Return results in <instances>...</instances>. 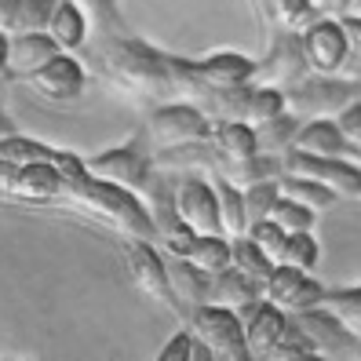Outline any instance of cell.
<instances>
[{
  "label": "cell",
  "mask_w": 361,
  "mask_h": 361,
  "mask_svg": "<svg viewBox=\"0 0 361 361\" xmlns=\"http://www.w3.org/2000/svg\"><path fill=\"white\" fill-rule=\"evenodd\" d=\"M322 310H329L347 332H354L361 339V285H354V288H329Z\"/></svg>",
  "instance_id": "f546056e"
},
{
  "label": "cell",
  "mask_w": 361,
  "mask_h": 361,
  "mask_svg": "<svg viewBox=\"0 0 361 361\" xmlns=\"http://www.w3.org/2000/svg\"><path fill=\"white\" fill-rule=\"evenodd\" d=\"M62 48L59 40L44 30V33H18L11 37L8 48V80H30L37 70H44L51 59H59Z\"/></svg>",
  "instance_id": "2e32d148"
},
{
  "label": "cell",
  "mask_w": 361,
  "mask_h": 361,
  "mask_svg": "<svg viewBox=\"0 0 361 361\" xmlns=\"http://www.w3.org/2000/svg\"><path fill=\"white\" fill-rule=\"evenodd\" d=\"M186 329L194 332L197 343H204L219 361H256V354H252V347H248L241 314H233L226 307H212V303L197 307L194 314H190Z\"/></svg>",
  "instance_id": "8992f818"
},
{
  "label": "cell",
  "mask_w": 361,
  "mask_h": 361,
  "mask_svg": "<svg viewBox=\"0 0 361 361\" xmlns=\"http://www.w3.org/2000/svg\"><path fill=\"white\" fill-rule=\"evenodd\" d=\"M300 37H303V51H307V62L314 73L336 77V70L347 66V33L339 18H317Z\"/></svg>",
  "instance_id": "4fadbf2b"
},
{
  "label": "cell",
  "mask_w": 361,
  "mask_h": 361,
  "mask_svg": "<svg viewBox=\"0 0 361 361\" xmlns=\"http://www.w3.org/2000/svg\"><path fill=\"white\" fill-rule=\"evenodd\" d=\"M325 285L317 281V278H310L307 270H300V267H278L270 274V281L263 285V300L267 303H274L278 310H285V314H303V310H317L325 303Z\"/></svg>",
  "instance_id": "7c38bea8"
},
{
  "label": "cell",
  "mask_w": 361,
  "mask_h": 361,
  "mask_svg": "<svg viewBox=\"0 0 361 361\" xmlns=\"http://www.w3.org/2000/svg\"><path fill=\"white\" fill-rule=\"evenodd\" d=\"M259 4L267 8V15L274 18V26L281 33H303L322 18L314 0H259Z\"/></svg>",
  "instance_id": "d4e9b609"
},
{
  "label": "cell",
  "mask_w": 361,
  "mask_h": 361,
  "mask_svg": "<svg viewBox=\"0 0 361 361\" xmlns=\"http://www.w3.org/2000/svg\"><path fill=\"white\" fill-rule=\"evenodd\" d=\"M212 186L219 194V216H223V233L233 241V238H245L252 230V219H248V204H245V190H238L226 176L212 172Z\"/></svg>",
  "instance_id": "603a6c76"
},
{
  "label": "cell",
  "mask_w": 361,
  "mask_h": 361,
  "mask_svg": "<svg viewBox=\"0 0 361 361\" xmlns=\"http://www.w3.org/2000/svg\"><path fill=\"white\" fill-rule=\"evenodd\" d=\"M59 172L66 179V201L80 204L84 212L106 219L124 241H157V226H154V216L146 201L132 190H124L117 183H106V179H95L88 172V161L77 157V154H62L59 161Z\"/></svg>",
  "instance_id": "7a4b0ae2"
},
{
  "label": "cell",
  "mask_w": 361,
  "mask_h": 361,
  "mask_svg": "<svg viewBox=\"0 0 361 361\" xmlns=\"http://www.w3.org/2000/svg\"><path fill=\"white\" fill-rule=\"evenodd\" d=\"M190 263L201 267L204 274H223L233 267V252H230V238H197V248Z\"/></svg>",
  "instance_id": "1f68e13d"
},
{
  "label": "cell",
  "mask_w": 361,
  "mask_h": 361,
  "mask_svg": "<svg viewBox=\"0 0 361 361\" xmlns=\"http://www.w3.org/2000/svg\"><path fill=\"white\" fill-rule=\"evenodd\" d=\"M288 114L307 121H322V117H339L347 106L361 102V80H347V77H325L314 73L307 80H300L295 88L285 92Z\"/></svg>",
  "instance_id": "3957f363"
},
{
  "label": "cell",
  "mask_w": 361,
  "mask_h": 361,
  "mask_svg": "<svg viewBox=\"0 0 361 361\" xmlns=\"http://www.w3.org/2000/svg\"><path fill=\"white\" fill-rule=\"evenodd\" d=\"M124 267H128L132 281L146 300L161 303L164 310H172L179 317V325L186 329V310L179 303V295L172 288V274H168V259L150 245V241H124Z\"/></svg>",
  "instance_id": "52a82bcc"
},
{
  "label": "cell",
  "mask_w": 361,
  "mask_h": 361,
  "mask_svg": "<svg viewBox=\"0 0 361 361\" xmlns=\"http://www.w3.org/2000/svg\"><path fill=\"white\" fill-rule=\"evenodd\" d=\"M339 23H343V33H347V66L343 70L357 73V80H361V15H343Z\"/></svg>",
  "instance_id": "8d00e7d4"
},
{
  "label": "cell",
  "mask_w": 361,
  "mask_h": 361,
  "mask_svg": "<svg viewBox=\"0 0 361 361\" xmlns=\"http://www.w3.org/2000/svg\"><path fill=\"white\" fill-rule=\"evenodd\" d=\"M216 121L204 110H197L194 102H168L157 106L146 121V135H150L154 154H168V150H183L194 142H212Z\"/></svg>",
  "instance_id": "277c9868"
},
{
  "label": "cell",
  "mask_w": 361,
  "mask_h": 361,
  "mask_svg": "<svg viewBox=\"0 0 361 361\" xmlns=\"http://www.w3.org/2000/svg\"><path fill=\"white\" fill-rule=\"evenodd\" d=\"M11 135H18V132H15V124H11V117L4 114V106H0V142H4V139H11Z\"/></svg>",
  "instance_id": "b9f144b4"
},
{
  "label": "cell",
  "mask_w": 361,
  "mask_h": 361,
  "mask_svg": "<svg viewBox=\"0 0 361 361\" xmlns=\"http://www.w3.org/2000/svg\"><path fill=\"white\" fill-rule=\"evenodd\" d=\"M190 357H194V336H190V329H179L157 354V361H190Z\"/></svg>",
  "instance_id": "74e56055"
},
{
  "label": "cell",
  "mask_w": 361,
  "mask_h": 361,
  "mask_svg": "<svg viewBox=\"0 0 361 361\" xmlns=\"http://www.w3.org/2000/svg\"><path fill=\"white\" fill-rule=\"evenodd\" d=\"M84 66L77 59H70V55H59V59H51L44 70H37L26 84L40 95V99H48V102H73V99H80V92H84Z\"/></svg>",
  "instance_id": "9a60e30c"
},
{
  "label": "cell",
  "mask_w": 361,
  "mask_h": 361,
  "mask_svg": "<svg viewBox=\"0 0 361 361\" xmlns=\"http://www.w3.org/2000/svg\"><path fill=\"white\" fill-rule=\"evenodd\" d=\"M8 48H11V40L0 30V80H8Z\"/></svg>",
  "instance_id": "60d3db41"
},
{
  "label": "cell",
  "mask_w": 361,
  "mask_h": 361,
  "mask_svg": "<svg viewBox=\"0 0 361 361\" xmlns=\"http://www.w3.org/2000/svg\"><path fill=\"white\" fill-rule=\"evenodd\" d=\"M190 336H194V332H190ZM190 361H219V357L212 354L204 343H197V339H194V357H190Z\"/></svg>",
  "instance_id": "7bdbcfd3"
},
{
  "label": "cell",
  "mask_w": 361,
  "mask_h": 361,
  "mask_svg": "<svg viewBox=\"0 0 361 361\" xmlns=\"http://www.w3.org/2000/svg\"><path fill=\"white\" fill-rule=\"evenodd\" d=\"M150 135H135L132 142L124 146H114V150H102L99 157H88V172L95 179H106V183H117L132 194H146L157 176V164H154V154H150Z\"/></svg>",
  "instance_id": "5b68a950"
},
{
  "label": "cell",
  "mask_w": 361,
  "mask_h": 361,
  "mask_svg": "<svg viewBox=\"0 0 361 361\" xmlns=\"http://www.w3.org/2000/svg\"><path fill=\"white\" fill-rule=\"evenodd\" d=\"M307 77H310V62H307V51H303V37L300 33H278L270 51L259 59V70L252 77V84H256V88L288 92Z\"/></svg>",
  "instance_id": "30bf717a"
},
{
  "label": "cell",
  "mask_w": 361,
  "mask_h": 361,
  "mask_svg": "<svg viewBox=\"0 0 361 361\" xmlns=\"http://www.w3.org/2000/svg\"><path fill=\"white\" fill-rule=\"evenodd\" d=\"M300 132H303V121L292 117V114L285 110L281 117H274V121H267V124H259V128H256L259 154H267V157H285V154H292Z\"/></svg>",
  "instance_id": "cb8c5ba5"
},
{
  "label": "cell",
  "mask_w": 361,
  "mask_h": 361,
  "mask_svg": "<svg viewBox=\"0 0 361 361\" xmlns=\"http://www.w3.org/2000/svg\"><path fill=\"white\" fill-rule=\"evenodd\" d=\"M212 150H216V157H219L216 168L241 164L248 157H259L256 128H252V124H241V121H223V124H216V132H212Z\"/></svg>",
  "instance_id": "44dd1931"
},
{
  "label": "cell",
  "mask_w": 361,
  "mask_h": 361,
  "mask_svg": "<svg viewBox=\"0 0 361 361\" xmlns=\"http://www.w3.org/2000/svg\"><path fill=\"white\" fill-rule=\"evenodd\" d=\"M336 124H339V132H343L354 146H361V102H354V106H347L339 117H332Z\"/></svg>",
  "instance_id": "f35d334b"
},
{
  "label": "cell",
  "mask_w": 361,
  "mask_h": 361,
  "mask_svg": "<svg viewBox=\"0 0 361 361\" xmlns=\"http://www.w3.org/2000/svg\"><path fill=\"white\" fill-rule=\"evenodd\" d=\"M278 197H281V186H278V179H267V183L248 186V190H245L248 219H252V223H263V219H270V208H274V201H278Z\"/></svg>",
  "instance_id": "836d02e7"
},
{
  "label": "cell",
  "mask_w": 361,
  "mask_h": 361,
  "mask_svg": "<svg viewBox=\"0 0 361 361\" xmlns=\"http://www.w3.org/2000/svg\"><path fill=\"white\" fill-rule=\"evenodd\" d=\"M197 80H204L208 88H245L252 84L259 70V59H248L241 51H216L204 59H186Z\"/></svg>",
  "instance_id": "5bb4252c"
},
{
  "label": "cell",
  "mask_w": 361,
  "mask_h": 361,
  "mask_svg": "<svg viewBox=\"0 0 361 361\" xmlns=\"http://www.w3.org/2000/svg\"><path fill=\"white\" fill-rule=\"evenodd\" d=\"M84 11H92L99 33H124L121 23V11H117V0H80Z\"/></svg>",
  "instance_id": "d590c367"
},
{
  "label": "cell",
  "mask_w": 361,
  "mask_h": 361,
  "mask_svg": "<svg viewBox=\"0 0 361 361\" xmlns=\"http://www.w3.org/2000/svg\"><path fill=\"white\" fill-rule=\"evenodd\" d=\"M248 238L256 241L267 256L281 267V259H285V245H288V233L274 223V219H263V223H252V230H248Z\"/></svg>",
  "instance_id": "e575fe53"
},
{
  "label": "cell",
  "mask_w": 361,
  "mask_h": 361,
  "mask_svg": "<svg viewBox=\"0 0 361 361\" xmlns=\"http://www.w3.org/2000/svg\"><path fill=\"white\" fill-rule=\"evenodd\" d=\"M230 252H233V270H241L245 278L256 281V285H267L270 274L278 270V263H274L267 252L248 238V233H245V238H233L230 241Z\"/></svg>",
  "instance_id": "4316f807"
},
{
  "label": "cell",
  "mask_w": 361,
  "mask_h": 361,
  "mask_svg": "<svg viewBox=\"0 0 361 361\" xmlns=\"http://www.w3.org/2000/svg\"><path fill=\"white\" fill-rule=\"evenodd\" d=\"M278 186H281V194H285V197L307 204L310 212H325V208H332V204L339 201L336 190H329L325 183L303 179V176H281V179H278Z\"/></svg>",
  "instance_id": "f1b7e54d"
},
{
  "label": "cell",
  "mask_w": 361,
  "mask_h": 361,
  "mask_svg": "<svg viewBox=\"0 0 361 361\" xmlns=\"http://www.w3.org/2000/svg\"><path fill=\"white\" fill-rule=\"evenodd\" d=\"M168 274H172V288H176L179 303L186 310V322H190V314H194L197 307H208V281H212V274H204L201 267H194L190 259H179V256L168 259Z\"/></svg>",
  "instance_id": "7402d4cb"
},
{
  "label": "cell",
  "mask_w": 361,
  "mask_h": 361,
  "mask_svg": "<svg viewBox=\"0 0 361 361\" xmlns=\"http://www.w3.org/2000/svg\"><path fill=\"white\" fill-rule=\"evenodd\" d=\"M0 197L26 201V204H48L66 197V179L55 164H11L0 161Z\"/></svg>",
  "instance_id": "9c48e42d"
},
{
  "label": "cell",
  "mask_w": 361,
  "mask_h": 361,
  "mask_svg": "<svg viewBox=\"0 0 361 361\" xmlns=\"http://www.w3.org/2000/svg\"><path fill=\"white\" fill-rule=\"evenodd\" d=\"M325 8H332L339 18L343 15H361V0H322Z\"/></svg>",
  "instance_id": "ab89813d"
},
{
  "label": "cell",
  "mask_w": 361,
  "mask_h": 361,
  "mask_svg": "<svg viewBox=\"0 0 361 361\" xmlns=\"http://www.w3.org/2000/svg\"><path fill=\"white\" fill-rule=\"evenodd\" d=\"M241 322H245V336H248V347L256 354V361L270 357L281 343H288V314L278 310L274 303H267V300L252 314H245Z\"/></svg>",
  "instance_id": "e0dca14e"
},
{
  "label": "cell",
  "mask_w": 361,
  "mask_h": 361,
  "mask_svg": "<svg viewBox=\"0 0 361 361\" xmlns=\"http://www.w3.org/2000/svg\"><path fill=\"white\" fill-rule=\"evenodd\" d=\"M62 154L66 150L48 146V142H37L30 135H11V139L0 142V161H11V164H55L59 168Z\"/></svg>",
  "instance_id": "83f0119b"
},
{
  "label": "cell",
  "mask_w": 361,
  "mask_h": 361,
  "mask_svg": "<svg viewBox=\"0 0 361 361\" xmlns=\"http://www.w3.org/2000/svg\"><path fill=\"white\" fill-rule=\"evenodd\" d=\"M48 33L59 40L62 51H73V48H84L88 44V18H84V8L73 4V0H62Z\"/></svg>",
  "instance_id": "484cf974"
},
{
  "label": "cell",
  "mask_w": 361,
  "mask_h": 361,
  "mask_svg": "<svg viewBox=\"0 0 361 361\" xmlns=\"http://www.w3.org/2000/svg\"><path fill=\"white\" fill-rule=\"evenodd\" d=\"M288 325L314 354H322L325 361H361V339L354 332H347L322 307L303 310V314H288Z\"/></svg>",
  "instance_id": "ba28073f"
},
{
  "label": "cell",
  "mask_w": 361,
  "mask_h": 361,
  "mask_svg": "<svg viewBox=\"0 0 361 361\" xmlns=\"http://www.w3.org/2000/svg\"><path fill=\"white\" fill-rule=\"evenodd\" d=\"M176 201H179L183 223L194 233H201V238H226L223 233V216H219V194H216V186H212V179H204V176H179Z\"/></svg>",
  "instance_id": "8fae6325"
},
{
  "label": "cell",
  "mask_w": 361,
  "mask_h": 361,
  "mask_svg": "<svg viewBox=\"0 0 361 361\" xmlns=\"http://www.w3.org/2000/svg\"><path fill=\"white\" fill-rule=\"evenodd\" d=\"M92 62L106 80H114L121 92L154 102H179V73L176 55L157 51L154 44L132 33H99L92 44Z\"/></svg>",
  "instance_id": "6da1fadb"
},
{
  "label": "cell",
  "mask_w": 361,
  "mask_h": 361,
  "mask_svg": "<svg viewBox=\"0 0 361 361\" xmlns=\"http://www.w3.org/2000/svg\"><path fill=\"white\" fill-rule=\"evenodd\" d=\"M62 0H0V30L18 33H44Z\"/></svg>",
  "instance_id": "ffe728a7"
},
{
  "label": "cell",
  "mask_w": 361,
  "mask_h": 361,
  "mask_svg": "<svg viewBox=\"0 0 361 361\" xmlns=\"http://www.w3.org/2000/svg\"><path fill=\"white\" fill-rule=\"evenodd\" d=\"M295 150L300 154H310V157H339V161H354L357 146L339 132V124L332 117H322V121H307L300 139H295Z\"/></svg>",
  "instance_id": "d6986e66"
},
{
  "label": "cell",
  "mask_w": 361,
  "mask_h": 361,
  "mask_svg": "<svg viewBox=\"0 0 361 361\" xmlns=\"http://www.w3.org/2000/svg\"><path fill=\"white\" fill-rule=\"evenodd\" d=\"M208 303L212 307H226L233 314H252L259 303H263V285L248 281L241 270H223V274H212L208 281Z\"/></svg>",
  "instance_id": "ac0fdd59"
},
{
  "label": "cell",
  "mask_w": 361,
  "mask_h": 361,
  "mask_svg": "<svg viewBox=\"0 0 361 361\" xmlns=\"http://www.w3.org/2000/svg\"><path fill=\"white\" fill-rule=\"evenodd\" d=\"M270 219L278 223L285 233H310L317 212H310L307 204H300V201H292V197L281 194L278 201H274V208H270Z\"/></svg>",
  "instance_id": "4dcf8cb0"
},
{
  "label": "cell",
  "mask_w": 361,
  "mask_h": 361,
  "mask_svg": "<svg viewBox=\"0 0 361 361\" xmlns=\"http://www.w3.org/2000/svg\"><path fill=\"white\" fill-rule=\"evenodd\" d=\"M317 256H322V248H317L314 233H288V245H285V267H300V270H314L317 267Z\"/></svg>",
  "instance_id": "d6a6232c"
}]
</instances>
